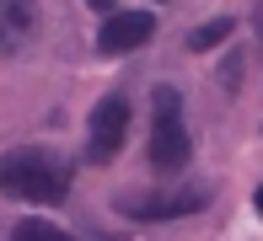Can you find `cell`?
Listing matches in <instances>:
<instances>
[{
	"label": "cell",
	"instance_id": "8992f818",
	"mask_svg": "<svg viewBox=\"0 0 263 241\" xmlns=\"http://www.w3.org/2000/svg\"><path fill=\"white\" fill-rule=\"evenodd\" d=\"M0 6H6V48H16L38 27V11H32V0H0Z\"/></svg>",
	"mask_w": 263,
	"mask_h": 241
},
{
	"label": "cell",
	"instance_id": "5b68a950",
	"mask_svg": "<svg viewBox=\"0 0 263 241\" xmlns=\"http://www.w3.org/2000/svg\"><path fill=\"white\" fill-rule=\"evenodd\" d=\"M151 32H156V22L145 11H118L97 27V48L102 54H135L140 43H151Z\"/></svg>",
	"mask_w": 263,
	"mask_h": 241
},
{
	"label": "cell",
	"instance_id": "ba28073f",
	"mask_svg": "<svg viewBox=\"0 0 263 241\" xmlns=\"http://www.w3.org/2000/svg\"><path fill=\"white\" fill-rule=\"evenodd\" d=\"M226 38H231V22H226V16H215V22H204V27H199L194 38H188V48H194V54H204V48L226 43Z\"/></svg>",
	"mask_w": 263,
	"mask_h": 241
},
{
	"label": "cell",
	"instance_id": "30bf717a",
	"mask_svg": "<svg viewBox=\"0 0 263 241\" xmlns=\"http://www.w3.org/2000/svg\"><path fill=\"white\" fill-rule=\"evenodd\" d=\"M253 204H258V214H263V188H258V198H253Z\"/></svg>",
	"mask_w": 263,
	"mask_h": 241
},
{
	"label": "cell",
	"instance_id": "9c48e42d",
	"mask_svg": "<svg viewBox=\"0 0 263 241\" xmlns=\"http://www.w3.org/2000/svg\"><path fill=\"white\" fill-rule=\"evenodd\" d=\"M253 22H258V38H263V6H258V11H253Z\"/></svg>",
	"mask_w": 263,
	"mask_h": 241
},
{
	"label": "cell",
	"instance_id": "7a4b0ae2",
	"mask_svg": "<svg viewBox=\"0 0 263 241\" xmlns=\"http://www.w3.org/2000/svg\"><path fill=\"white\" fill-rule=\"evenodd\" d=\"M194 145H188V124H183V96L177 86H156L151 91V166L156 172H183Z\"/></svg>",
	"mask_w": 263,
	"mask_h": 241
},
{
	"label": "cell",
	"instance_id": "277c9868",
	"mask_svg": "<svg viewBox=\"0 0 263 241\" xmlns=\"http://www.w3.org/2000/svg\"><path fill=\"white\" fill-rule=\"evenodd\" d=\"M118 214L129 220H183V214H199L210 204L204 188H183V193H118Z\"/></svg>",
	"mask_w": 263,
	"mask_h": 241
},
{
	"label": "cell",
	"instance_id": "3957f363",
	"mask_svg": "<svg viewBox=\"0 0 263 241\" xmlns=\"http://www.w3.org/2000/svg\"><path fill=\"white\" fill-rule=\"evenodd\" d=\"M129 139V96L124 91H107L86 118V161L91 166H107Z\"/></svg>",
	"mask_w": 263,
	"mask_h": 241
},
{
	"label": "cell",
	"instance_id": "6da1fadb",
	"mask_svg": "<svg viewBox=\"0 0 263 241\" xmlns=\"http://www.w3.org/2000/svg\"><path fill=\"white\" fill-rule=\"evenodd\" d=\"M6 193L11 198H27V204H59L70 193V161L59 150H11L6 155Z\"/></svg>",
	"mask_w": 263,
	"mask_h": 241
},
{
	"label": "cell",
	"instance_id": "52a82bcc",
	"mask_svg": "<svg viewBox=\"0 0 263 241\" xmlns=\"http://www.w3.org/2000/svg\"><path fill=\"white\" fill-rule=\"evenodd\" d=\"M11 241H76V236H65L49 220H16L11 225ZM97 241H113V236H97Z\"/></svg>",
	"mask_w": 263,
	"mask_h": 241
}]
</instances>
